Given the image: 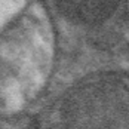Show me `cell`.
<instances>
[{
  "label": "cell",
  "mask_w": 129,
  "mask_h": 129,
  "mask_svg": "<svg viewBox=\"0 0 129 129\" xmlns=\"http://www.w3.org/2000/svg\"><path fill=\"white\" fill-rule=\"evenodd\" d=\"M117 3L114 2H73L61 3V9L65 15L83 21L86 24L101 22L116 11Z\"/></svg>",
  "instance_id": "1"
}]
</instances>
